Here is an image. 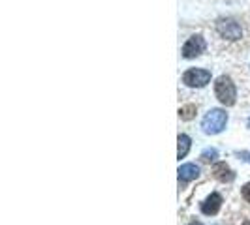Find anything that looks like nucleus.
Instances as JSON below:
<instances>
[{"mask_svg": "<svg viewBox=\"0 0 250 225\" xmlns=\"http://www.w3.org/2000/svg\"><path fill=\"white\" fill-rule=\"evenodd\" d=\"M243 225H250V220H249V222H245V224H243Z\"/></svg>", "mask_w": 250, "mask_h": 225, "instance_id": "nucleus-14", "label": "nucleus"}, {"mask_svg": "<svg viewBox=\"0 0 250 225\" xmlns=\"http://www.w3.org/2000/svg\"><path fill=\"white\" fill-rule=\"evenodd\" d=\"M243 197H245V199H247V201L250 203V182L247 184L245 188H243Z\"/></svg>", "mask_w": 250, "mask_h": 225, "instance_id": "nucleus-12", "label": "nucleus"}, {"mask_svg": "<svg viewBox=\"0 0 250 225\" xmlns=\"http://www.w3.org/2000/svg\"><path fill=\"white\" fill-rule=\"evenodd\" d=\"M228 124V112H224L222 109H213L209 111L203 120H201V128L207 135H216L220 133Z\"/></svg>", "mask_w": 250, "mask_h": 225, "instance_id": "nucleus-1", "label": "nucleus"}, {"mask_svg": "<svg viewBox=\"0 0 250 225\" xmlns=\"http://www.w3.org/2000/svg\"><path fill=\"white\" fill-rule=\"evenodd\" d=\"M188 225H201L199 222H192V224H188Z\"/></svg>", "mask_w": 250, "mask_h": 225, "instance_id": "nucleus-13", "label": "nucleus"}, {"mask_svg": "<svg viewBox=\"0 0 250 225\" xmlns=\"http://www.w3.org/2000/svg\"><path fill=\"white\" fill-rule=\"evenodd\" d=\"M218 156V152H216V148H207V150H203V154H201V158H203V161H211V160H214Z\"/></svg>", "mask_w": 250, "mask_h": 225, "instance_id": "nucleus-11", "label": "nucleus"}, {"mask_svg": "<svg viewBox=\"0 0 250 225\" xmlns=\"http://www.w3.org/2000/svg\"><path fill=\"white\" fill-rule=\"evenodd\" d=\"M220 205H222V197L218 193H211V195L201 203V212L207 214V216H214L216 212L220 210Z\"/></svg>", "mask_w": 250, "mask_h": 225, "instance_id": "nucleus-6", "label": "nucleus"}, {"mask_svg": "<svg viewBox=\"0 0 250 225\" xmlns=\"http://www.w3.org/2000/svg\"><path fill=\"white\" fill-rule=\"evenodd\" d=\"M205 51V40L201 36H192L188 42L182 45V56L184 58H194Z\"/></svg>", "mask_w": 250, "mask_h": 225, "instance_id": "nucleus-5", "label": "nucleus"}, {"mask_svg": "<svg viewBox=\"0 0 250 225\" xmlns=\"http://www.w3.org/2000/svg\"><path fill=\"white\" fill-rule=\"evenodd\" d=\"M249 126H250V120H249Z\"/></svg>", "mask_w": 250, "mask_h": 225, "instance_id": "nucleus-15", "label": "nucleus"}, {"mask_svg": "<svg viewBox=\"0 0 250 225\" xmlns=\"http://www.w3.org/2000/svg\"><path fill=\"white\" fill-rule=\"evenodd\" d=\"M194 112H196V105H184V107H181L179 114H181V118H184V120H190L194 116Z\"/></svg>", "mask_w": 250, "mask_h": 225, "instance_id": "nucleus-10", "label": "nucleus"}, {"mask_svg": "<svg viewBox=\"0 0 250 225\" xmlns=\"http://www.w3.org/2000/svg\"><path fill=\"white\" fill-rule=\"evenodd\" d=\"M214 177H216L218 180H222V182L233 180V173L230 171V167H228L226 163H218V165L214 167Z\"/></svg>", "mask_w": 250, "mask_h": 225, "instance_id": "nucleus-8", "label": "nucleus"}, {"mask_svg": "<svg viewBox=\"0 0 250 225\" xmlns=\"http://www.w3.org/2000/svg\"><path fill=\"white\" fill-rule=\"evenodd\" d=\"M211 81V71L207 70H188L184 75H182V83L192 86V88H201Z\"/></svg>", "mask_w": 250, "mask_h": 225, "instance_id": "nucleus-3", "label": "nucleus"}, {"mask_svg": "<svg viewBox=\"0 0 250 225\" xmlns=\"http://www.w3.org/2000/svg\"><path fill=\"white\" fill-rule=\"evenodd\" d=\"M197 175H199V167L194 165V163H184V165L179 167V180H182V182L194 180Z\"/></svg>", "mask_w": 250, "mask_h": 225, "instance_id": "nucleus-7", "label": "nucleus"}, {"mask_svg": "<svg viewBox=\"0 0 250 225\" xmlns=\"http://www.w3.org/2000/svg\"><path fill=\"white\" fill-rule=\"evenodd\" d=\"M177 143H179V148H177V158L181 160V158H184V156L188 154V150H190V137H188V135H179Z\"/></svg>", "mask_w": 250, "mask_h": 225, "instance_id": "nucleus-9", "label": "nucleus"}, {"mask_svg": "<svg viewBox=\"0 0 250 225\" xmlns=\"http://www.w3.org/2000/svg\"><path fill=\"white\" fill-rule=\"evenodd\" d=\"M214 94H216V98L220 99V103L224 105H233L237 99V90H235V84L232 83V79L230 77H218L216 79V83H214Z\"/></svg>", "mask_w": 250, "mask_h": 225, "instance_id": "nucleus-2", "label": "nucleus"}, {"mask_svg": "<svg viewBox=\"0 0 250 225\" xmlns=\"http://www.w3.org/2000/svg\"><path fill=\"white\" fill-rule=\"evenodd\" d=\"M216 30H218L220 36L228 38V40H239V38L243 36V30L239 27V23L232 21V19H224V21H220V23L216 25Z\"/></svg>", "mask_w": 250, "mask_h": 225, "instance_id": "nucleus-4", "label": "nucleus"}]
</instances>
